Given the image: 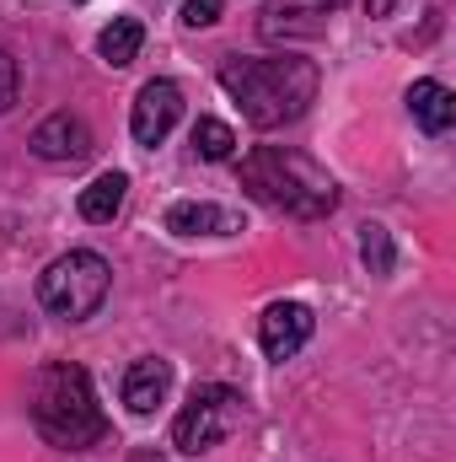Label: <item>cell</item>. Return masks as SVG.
I'll use <instances>...</instances> for the list:
<instances>
[{
	"mask_svg": "<svg viewBox=\"0 0 456 462\" xmlns=\"http://www.w3.org/2000/svg\"><path fill=\"white\" fill-rule=\"evenodd\" d=\"M408 114H414V124H419L424 134H446L456 124L451 87H441V81H414V87H408Z\"/></svg>",
	"mask_w": 456,
	"mask_h": 462,
	"instance_id": "11",
	"label": "cell"
},
{
	"mask_svg": "<svg viewBox=\"0 0 456 462\" xmlns=\"http://www.w3.org/2000/svg\"><path fill=\"white\" fill-rule=\"evenodd\" d=\"M32 156L38 162H54V167H70V162H87L92 156V129H87V118L70 114V108H59V114H49L38 129H32Z\"/></svg>",
	"mask_w": 456,
	"mask_h": 462,
	"instance_id": "7",
	"label": "cell"
},
{
	"mask_svg": "<svg viewBox=\"0 0 456 462\" xmlns=\"http://www.w3.org/2000/svg\"><path fill=\"white\" fill-rule=\"evenodd\" d=\"M108 291H114V269H108L103 253H87V247L54 258V263L38 274V301H43V312L59 318V323H87V318H97L103 301H108Z\"/></svg>",
	"mask_w": 456,
	"mask_h": 462,
	"instance_id": "4",
	"label": "cell"
},
{
	"mask_svg": "<svg viewBox=\"0 0 456 462\" xmlns=\"http://www.w3.org/2000/svg\"><path fill=\"white\" fill-rule=\"evenodd\" d=\"M140 43H145V27H140L134 16H114V22L103 27V38H97V60L114 65V70H123V65H134Z\"/></svg>",
	"mask_w": 456,
	"mask_h": 462,
	"instance_id": "13",
	"label": "cell"
},
{
	"mask_svg": "<svg viewBox=\"0 0 456 462\" xmlns=\"http://www.w3.org/2000/svg\"><path fill=\"white\" fill-rule=\"evenodd\" d=\"M167 231L172 236H231V231H242V216H231L210 199H183L167 210Z\"/></svg>",
	"mask_w": 456,
	"mask_h": 462,
	"instance_id": "10",
	"label": "cell"
},
{
	"mask_svg": "<svg viewBox=\"0 0 456 462\" xmlns=\"http://www.w3.org/2000/svg\"><path fill=\"white\" fill-rule=\"evenodd\" d=\"M360 258H365L370 274H392V263H397V253H392V231L387 226H365L360 231Z\"/></svg>",
	"mask_w": 456,
	"mask_h": 462,
	"instance_id": "15",
	"label": "cell"
},
{
	"mask_svg": "<svg viewBox=\"0 0 456 462\" xmlns=\"http://www.w3.org/2000/svg\"><path fill=\"white\" fill-rule=\"evenodd\" d=\"M27 414L38 425V436L59 452H87L92 441H103L108 420L97 409V393H92V376L70 360H54L32 376V393H27Z\"/></svg>",
	"mask_w": 456,
	"mask_h": 462,
	"instance_id": "3",
	"label": "cell"
},
{
	"mask_svg": "<svg viewBox=\"0 0 456 462\" xmlns=\"http://www.w3.org/2000/svg\"><path fill=\"white\" fill-rule=\"evenodd\" d=\"M312 328H317V318H312L306 301H274V307L258 318V345H263L269 360H290V355L306 349Z\"/></svg>",
	"mask_w": 456,
	"mask_h": 462,
	"instance_id": "8",
	"label": "cell"
},
{
	"mask_svg": "<svg viewBox=\"0 0 456 462\" xmlns=\"http://www.w3.org/2000/svg\"><path fill=\"white\" fill-rule=\"evenodd\" d=\"M236 425H242V393L221 387V382H205V387H194V398L172 420V447L188 452V457H199L215 441H226Z\"/></svg>",
	"mask_w": 456,
	"mask_h": 462,
	"instance_id": "5",
	"label": "cell"
},
{
	"mask_svg": "<svg viewBox=\"0 0 456 462\" xmlns=\"http://www.w3.org/2000/svg\"><path fill=\"white\" fill-rule=\"evenodd\" d=\"M221 22V0H183V27H215Z\"/></svg>",
	"mask_w": 456,
	"mask_h": 462,
	"instance_id": "16",
	"label": "cell"
},
{
	"mask_svg": "<svg viewBox=\"0 0 456 462\" xmlns=\"http://www.w3.org/2000/svg\"><path fill=\"white\" fill-rule=\"evenodd\" d=\"M221 87L242 108L252 129H279L296 124L317 103V65L279 54V60H226L221 65Z\"/></svg>",
	"mask_w": 456,
	"mask_h": 462,
	"instance_id": "1",
	"label": "cell"
},
{
	"mask_svg": "<svg viewBox=\"0 0 456 462\" xmlns=\"http://www.w3.org/2000/svg\"><path fill=\"white\" fill-rule=\"evenodd\" d=\"M317 5H323V11H339V5H349V0H317Z\"/></svg>",
	"mask_w": 456,
	"mask_h": 462,
	"instance_id": "20",
	"label": "cell"
},
{
	"mask_svg": "<svg viewBox=\"0 0 456 462\" xmlns=\"http://www.w3.org/2000/svg\"><path fill=\"white\" fill-rule=\"evenodd\" d=\"M76 5H81V0H76Z\"/></svg>",
	"mask_w": 456,
	"mask_h": 462,
	"instance_id": "21",
	"label": "cell"
},
{
	"mask_svg": "<svg viewBox=\"0 0 456 462\" xmlns=\"http://www.w3.org/2000/svg\"><path fill=\"white\" fill-rule=\"evenodd\" d=\"M183 118V92H178V81H167V76H156V81H145L140 87V97H134V114H129V134L140 140V145H161L167 134H172V124Z\"/></svg>",
	"mask_w": 456,
	"mask_h": 462,
	"instance_id": "6",
	"label": "cell"
},
{
	"mask_svg": "<svg viewBox=\"0 0 456 462\" xmlns=\"http://www.w3.org/2000/svg\"><path fill=\"white\" fill-rule=\"evenodd\" d=\"M11 103H16V60L0 49V114H5Z\"/></svg>",
	"mask_w": 456,
	"mask_h": 462,
	"instance_id": "17",
	"label": "cell"
},
{
	"mask_svg": "<svg viewBox=\"0 0 456 462\" xmlns=\"http://www.w3.org/2000/svg\"><path fill=\"white\" fill-rule=\"evenodd\" d=\"M231 151H236L231 124H221V118H199V124H194V156H205V162H231Z\"/></svg>",
	"mask_w": 456,
	"mask_h": 462,
	"instance_id": "14",
	"label": "cell"
},
{
	"mask_svg": "<svg viewBox=\"0 0 456 462\" xmlns=\"http://www.w3.org/2000/svg\"><path fill=\"white\" fill-rule=\"evenodd\" d=\"M242 189L269 205V210H285L296 221H323L333 216L339 205V183L301 151H285V145H258L242 156Z\"/></svg>",
	"mask_w": 456,
	"mask_h": 462,
	"instance_id": "2",
	"label": "cell"
},
{
	"mask_svg": "<svg viewBox=\"0 0 456 462\" xmlns=\"http://www.w3.org/2000/svg\"><path fill=\"white\" fill-rule=\"evenodd\" d=\"M167 393H172V360L145 355V360H134V365L123 371V403H129V414L150 420V414L167 403Z\"/></svg>",
	"mask_w": 456,
	"mask_h": 462,
	"instance_id": "9",
	"label": "cell"
},
{
	"mask_svg": "<svg viewBox=\"0 0 456 462\" xmlns=\"http://www.w3.org/2000/svg\"><path fill=\"white\" fill-rule=\"evenodd\" d=\"M129 462H167V457H161V452H134Z\"/></svg>",
	"mask_w": 456,
	"mask_h": 462,
	"instance_id": "19",
	"label": "cell"
},
{
	"mask_svg": "<svg viewBox=\"0 0 456 462\" xmlns=\"http://www.w3.org/2000/svg\"><path fill=\"white\" fill-rule=\"evenodd\" d=\"M123 194H129V178H123V172H103V178H92V183L81 189L76 210H81V221L108 226L118 210H123Z\"/></svg>",
	"mask_w": 456,
	"mask_h": 462,
	"instance_id": "12",
	"label": "cell"
},
{
	"mask_svg": "<svg viewBox=\"0 0 456 462\" xmlns=\"http://www.w3.org/2000/svg\"><path fill=\"white\" fill-rule=\"evenodd\" d=\"M392 11V0H370V16H387Z\"/></svg>",
	"mask_w": 456,
	"mask_h": 462,
	"instance_id": "18",
	"label": "cell"
}]
</instances>
